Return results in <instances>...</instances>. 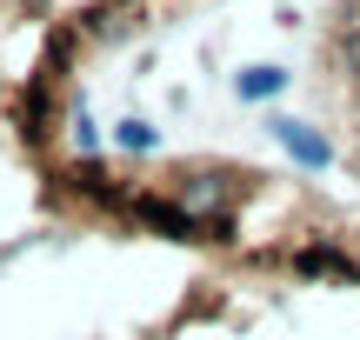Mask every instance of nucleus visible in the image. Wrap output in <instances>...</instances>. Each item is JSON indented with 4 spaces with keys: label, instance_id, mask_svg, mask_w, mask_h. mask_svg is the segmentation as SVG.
<instances>
[{
    "label": "nucleus",
    "instance_id": "nucleus-1",
    "mask_svg": "<svg viewBox=\"0 0 360 340\" xmlns=\"http://www.w3.org/2000/svg\"><path fill=\"white\" fill-rule=\"evenodd\" d=\"M267 127H274V140H281V154H287V160H300L307 174H327V167L340 160V154H334V140H321V133H314L307 120H287V114H274Z\"/></svg>",
    "mask_w": 360,
    "mask_h": 340
},
{
    "label": "nucleus",
    "instance_id": "nucleus-2",
    "mask_svg": "<svg viewBox=\"0 0 360 340\" xmlns=\"http://www.w3.org/2000/svg\"><path fill=\"white\" fill-rule=\"evenodd\" d=\"M287 80H294L287 67H247V74L233 80V87H240V100H274V93L287 87Z\"/></svg>",
    "mask_w": 360,
    "mask_h": 340
}]
</instances>
